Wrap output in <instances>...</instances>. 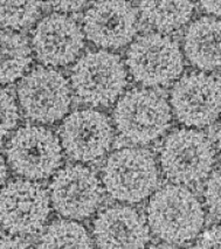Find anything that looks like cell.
I'll return each mask as SVG.
<instances>
[{
	"instance_id": "6da1fadb",
	"label": "cell",
	"mask_w": 221,
	"mask_h": 249,
	"mask_svg": "<svg viewBox=\"0 0 221 249\" xmlns=\"http://www.w3.org/2000/svg\"><path fill=\"white\" fill-rule=\"evenodd\" d=\"M147 222L151 231L163 241L182 245L199 235L205 224V211L187 187L168 184L150 198Z\"/></svg>"
},
{
	"instance_id": "7a4b0ae2",
	"label": "cell",
	"mask_w": 221,
	"mask_h": 249,
	"mask_svg": "<svg viewBox=\"0 0 221 249\" xmlns=\"http://www.w3.org/2000/svg\"><path fill=\"white\" fill-rule=\"evenodd\" d=\"M69 83L82 102L110 107L126 91L128 69L120 55L104 49L90 51L75 61Z\"/></svg>"
},
{
	"instance_id": "3957f363",
	"label": "cell",
	"mask_w": 221,
	"mask_h": 249,
	"mask_svg": "<svg viewBox=\"0 0 221 249\" xmlns=\"http://www.w3.org/2000/svg\"><path fill=\"white\" fill-rule=\"evenodd\" d=\"M124 63L132 79L147 88L172 85L185 68L179 43L158 32L136 37L128 48Z\"/></svg>"
},
{
	"instance_id": "277c9868",
	"label": "cell",
	"mask_w": 221,
	"mask_h": 249,
	"mask_svg": "<svg viewBox=\"0 0 221 249\" xmlns=\"http://www.w3.org/2000/svg\"><path fill=\"white\" fill-rule=\"evenodd\" d=\"M102 184L115 200L137 204L149 198L158 186V165L149 150L120 149L108 157L102 169Z\"/></svg>"
},
{
	"instance_id": "5b68a950",
	"label": "cell",
	"mask_w": 221,
	"mask_h": 249,
	"mask_svg": "<svg viewBox=\"0 0 221 249\" xmlns=\"http://www.w3.org/2000/svg\"><path fill=\"white\" fill-rule=\"evenodd\" d=\"M172 116L170 103L147 88L124 92L112 111L115 128L133 144H149L162 137L170 128Z\"/></svg>"
},
{
	"instance_id": "8992f818",
	"label": "cell",
	"mask_w": 221,
	"mask_h": 249,
	"mask_svg": "<svg viewBox=\"0 0 221 249\" xmlns=\"http://www.w3.org/2000/svg\"><path fill=\"white\" fill-rule=\"evenodd\" d=\"M5 152L13 172L32 181L49 178L62 164L59 137L41 125L17 129L8 138Z\"/></svg>"
},
{
	"instance_id": "52a82bcc",
	"label": "cell",
	"mask_w": 221,
	"mask_h": 249,
	"mask_svg": "<svg viewBox=\"0 0 221 249\" xmlns=\"http://www.w3.org/2000/svg\"><path fill=\"white\" fill-rule=\"evenodd\" d=\"M164 175L179 185L202 181L212 172L215 150L209 138L198 129H177L165 137L159 153Z\"/></svg>"
},
{
	"instance_id": "ba28073f",
	"label": "cell",
	"mask_w": 221,
	"mask_h": 249,
	"mask_svg": "<svg viewBox=\"0 0 221 249\" xmlns=\"http://www.w3.org/2000/svg\"><path fill=\"white\" fill-rule=\"evenodd\" d=\"M20 109L25 117L41 124H54L72 106V88L61 71L37 66L28 71L17 88Z\"/></svg>"
},
{
	"instance_id": "9c48e42d",
	"label": "cell",
	"mask_w": 221,
	"mask_h": 249,
	"mask_svg": "<svg viewBox=\"0 0 221 249\" xmlns=\"http://www.w3.org/2000/svg\"><path fill=\"white\" fill-rule=\"evenodd\" d=\"M172 115L187 128H206L221 115V80L194 71L183 74L170 92Z\"/></svg>"
},
{
	"instance_id": "30bf717a",
	"label": "cell",
	"mask_w": 221,
	"mask_h": 249,
	"mask_svg": "<svg viewBox=\"0 0 221 249\" xmlns=\"http://www.w3.org/2000/svg\"><path fill=\"white\" fill-rule=\"evenodd\" d=\"M49 214V193L37 181L14 179L0 190V226L12 235L39 233Z\"/></svg>"
},
{
	"instance_id": "8fae6325",
	"label": "cell",
	"mask_w": 221,
	"mask_h": 249,
	"mask_svg": "<svg viewBox=\"0 0 221 249\" xmlns=\"http://www.w3.org/2000/svg\"><path fill=\"white\" fill-rule=\"evenodd\" d=\"M48 193L55 212L69 220L92 216L103 199L100 179L82 164L67 165L57 170L49 184Z\"/></svg>"
},
{
	"instance_id": "7c38bea8",
	"label": "cell",
	"mask_w": 221,
	"mask_h": 249,
	"mask_svg": "<svg viewBox=\"0 0 221 249\" xmlns=\"http://www.w3.org/2000/svg\"><path fill=\"white\" fill-rule=\"evenodd\" d=\"M114 135L109 117L95 109L75 110L63 118L59 128V140L67 156L82 163L106 156Z\"/></svg>"
},
{
	"instance_id": "4fadbf2b",
	"label": "cell",
	"mask_w": 221,
	"mask_h": 249,
	"mask_svg": "<svg viewBox=\"0 0 221 249\" xmlns=\"http://www.w3.org/2000/svg\"><path fill=\"white\" fill-rule=\"evenodd\" d=\"M80 25L63 13H52L37 22L32 32V51L45 67H65L75 62L84 48Z\"/></svg>"
},
{
	"instance_id": "5bb4252c",
	"label": "cell",
	"mask_w": 221,
	"mask_h": 249,
	"mask_svg": "<svg viewBox=\"0 0 221 249\" xmlns=\"http://www.w3.org/2000/svg\"><path fill=\"white\" fill-rule=\"evenodd\" d=\"M137 31L138 14L131 2L98 1L84 13V36L104 51L130 45Z\"/></svg>"
},
{
	"instance_id": "9a60e30c",
	"label": "cell",
	"mask_w": 221,
	"mask_h": 249,
	"mask_svg": "<svg viewBox=\"0 0 221 249\" xmlns=\"http://www.w3.org/2000/svg\"><path fill=\"white\" fill-rule=\"evenodd\" d=\"M97 249H145L150 228L136 208L115 205L97 214L92 224Z\"/></svg>"
},
{
	"instance_id": "2e32d148",
	"label": "cell",
	"mask_w": 221,
	"mask_h": 249,
	"mask_svg": "<svg viewBox=\"0 0 221 249\" xmlns=\"http://www.w3.org/2000/svg\"><path fill=\"white\" fill-rule=\"evenodd\" d=\"M184 55L200 71L221 69V19L203 16L193 20L185 33Z\"/></svg>"
},
{
	"instance_id": "e0dca14e",
	"label": "cell",
	"mask_w": 221,
	"mask_h": 249,
	"mask_svg": "<svg viewBox=\"0 0 221 249\" xmlns=\"http://www.w3.org/2000/svg\"><path fill=\"white\" fill-rule=\"evenodd\" d=\"M28 39L21 33L0 30V86L22 79L33 61Z\"/></svg>"
},
{
	"instance_id": "ac0fdd59",
	"label": "cell",
	"mask_w": 221,
	"mask_h": 249,
	"mask_svg": "<svg viewBox=\"0 0 221 249\" xmlns=\"http://www.w3.org/2000/svg\"><path fill=\"white\" fill-rule=\"evenodd\" d=\"M196 5L187 1H141L138 11L142 19L158 33L179 31L191 21Z\"/></svg>"
},
{
	"instance_id": "d6986e66",
	"label": "cell",
	"mask_w": 221,
	"mask_h": 249,
	"mask_svg": "<svg viewBox=\"0 0 221 249\" xmlns=\"http://www.w3.org/2000/svg\"><path fill=\"white\" fill-rule=\"evenodd\" d=\"M39 249H94V242L80 222L60 219L47 226L40 237Z\"/></svg>"
},
{
	"instance_id": "ffe728a7",
	"label": "cell",
	"mask_w": 221,
	"mask_h": 249,
	"mask_svg": "<svg viewBox=\"0 0 221 249\" xmlns=\"http://www.w3.org/2000/svg\"><path fill=\"white\" fill-rule=\"evenodd\" d=\"M42 2L0 1V30L19 31L36 24L41 16Z\"/></svg>"
},
{
	"instance_id": "44dd1931",
	"label": "cell",
	"mask_w": 221,
	"mask_h": 249,
	"mask_svg": "<svg viewBox=\"0 0 221 249\" xmlns=\"http://www.w3.org/2000/svg\"><path fill=\"white\" fill-rule=\"evenodd\" d=\"M20 121V110L16 97L8 89L0 86V140L7 137Z\"/></svg>"
},
{
	"instance_id": "7402d4cb",
	"label": "cell",
	"mask_w": 221,
	"mask_h": 249,
	"mask_svg": "<svg viewBox=\"0 0 221 249\" xmlns=\"http://www.w3.org/2000/svg\"><path fill=\"white\" fill-rule=\"evenodd\" d=\"M203 200L209 214L221 221V166L209 175L203 191Z\"/></svg>"
},
{
	"instance_id": "603a6c76",
	"label": "cell",
	"mask_w": 221,
	"mask_h": 249,
	"mask_svg": "<svg viewBox=\"0 0 221 249\" xmlns=\"http://www.w3.org/2000/svg\"><path fill=\"white\" fill-rule=\"evenodd\" d=\"M193 249H221V225L203 231L198 236Z\"/></svg>"
},
{
	"instance_id": "cb8c5ba5",
	"label": "cell",
	"mask_w": 221,
	"mask_h": 249,
	"mask_svg": "<svg viewBox=\"0 0 221 249\" xmlns=\"http://www.w3.org/2000/svg\"><path fill=\"white\" fill-rule=\"evenodd\" d=\"M0 249H36L30 242L20 237H2L0 239Z\"/></svg>"
},
{
	"instance_id": "d4e9b609",
	"label": "cell",
	"mask_w": 221,
	"mask_h": 249,
	"mask_svg": "<svg viewBox=\"0 0 221 249\" xmlns=\"http://www.w3.org/2000/svg\"><path fill=\"white\" fill-rule=\"evenodd\" d=\"M49 5H53L54 10L60 11V13L66 14V12H78L86 6L87 2L84 1H56L49 2Z\"/></svg>"
},
{
	"instance_id": "484cf974",
	"label": "cell",
	"mask_w": 221,
	"mask_h": 249,
	"mask_svg": "<svg viewBox=\"0 0 221 249\" xmlns=\"http://www.w3.org/2000/svg\"><path fill=\"white\" fill-rule=\"evenodd\" d=\"M199 5L206 16L221 19V1H200Z\"/></svg>"
},
{
	"instance_id": "4316f807",
	"label": "cell",
	"mask_w": 221,
	"mask_h": 249,
	"mask_svg": "<svg viewBox=\"0 0 221 249\" xmlns=\"http://www.w3.org/2000/svg\"><path fill=\"white\" fill-rule=\"evenodd\" d=\"M8 176V170H7V161L5 160L4 156L0 152V190L1 187L6 184Z\"/></svg>"
},
{
	"instance_id": "83f0119b",
	"label": "cell",
	"mask_w": 221,
	"mask_h": 249,
	"mask_svg": "<svg viewBox=\"0 0 221 249\" xmlns=\"http://www.w3.org/2000/svg\"><path fill=\"white\" fill-rule=\"evenodd\" d=\"M215 143H217V147L221 153V118L218 123L217 128H215Z\"/></svg>"
},
{
	"instance_id": "f1b7e54d",
	"label": "cell",
	"mask_w": 221,
	"mask_h": 249,
	"mask_svg": "<svg viewBox=\"0 0 221 249\" xmlns=\"http://www.w3.org/2000/svg\"><path fill=\"white\" fill-rule=\"evenodd\" d=\"M149 249H183L177 247L176 245H171V243H159V245L151 246Z\"/></svg>"
}]
</instances>
